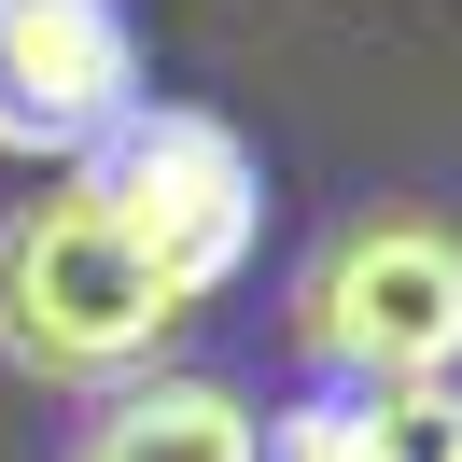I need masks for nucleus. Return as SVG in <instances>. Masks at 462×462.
<instances>
[{"instance_id":"1","label":"nucleus","mask_w":462,"mask_h":462,"mask_svg":"<svg viewBox=\"0 0 462 462\" xmlns=\"http://www.w3.org/2000/svg\"><path fill=\"white\" fill-rule=\"evenodd\" d=\"M281 337L309 393L365 406H448L462 393V225L448 210H350L309 238L281 294Z\"/></svg>"},{"instance_id":"2","label":"nucleus","mask_w":462,"mask_h":462,"mask_svg":"<svg viewBox=\"0 0 462 462\" xmlns=\"http://www.w3.org/2000/svg\"><path fill=\"white\" fill-rule=\"evenodd\" d=\"M182 322L197 309H182L70 182L0 210V365L14 378H42V393H126V378L169 365Z\"/></svg>"},{"instance_id":"3","label":"nucleus","mask_w":462,"mask_h":462,"mask_svg":"<svg viewBox=\"0 0 462 462\" xmlns=\"http://www.w3.org/2000/svg\"><path fill=\"white\" fill-rule=\"evenodd\" d=\"M70 197H85L182 309H210V294H238V266H253V238H266V154L238 141L225 113H197V98H141V113L70 169Z\"/></svg>"},{"instance_id":"4","label":"nucleus","mask_w":462,"mask_h":462,"mask_svg":"<svg viewBox=\"0 0 462 462\" xmlns=\"http://www.w3.org/2000/svg\"><path fill=\"white\" fill-rule=\"evenodd\" d=\"M141 98L154 85H141L126 0H0V154L85 169Z\"/></svg>"},{"instance_id":"5","label":"nucleus","mask_w":462,"mask_h":462,"mask_svg":"<svg viewBox=\"0 0 462 462\" xmlns=\"http://www.w3.org/2000/svg\"><path fill=\"white\" fill-rule=\"evenodd\" d=\"M70 462H266V420L225 393V378H126V393H98V420L70 434Z\"/></svg>"},{"instance_id":"6","label":"nucleus","mask_w":462,"mask_h":462,"mask_svg":"<svg viewBox=\"0 0 462 462\" xmlns=\"http://www.w3.org/2000/svg\"><path fill=\"white\" fill-rule=\"evenodd\" d=\"M266 462H420V406H365V393H294L266 420Z\"/></svg>"},{"instance_id":"7","label":"nucleus","mask_w":462,"mask_h":462,"mask_svg":"<svg viewBox=\"0 0 462 462\" xmlns=\"http://www.w3.org/2000/svg\"><path fill=\"white\" fill-rule=\"evenodd\" d=\"M420 462H462V393H448V406H420Z\"/></svg>"}]
</instances>
